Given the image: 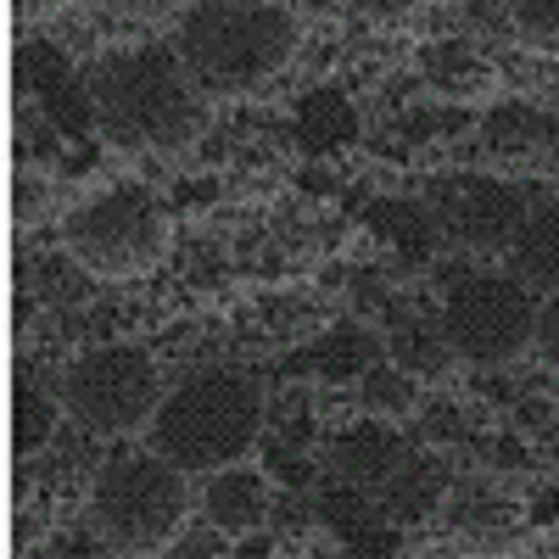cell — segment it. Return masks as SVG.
<instances>
[{
    "label": "cell",
    "mask_w": 559,
    "mask_h": 559,
    "mask_svg": "<svg viewBox=\"0 0 559 559\" xmlns=\"http://www.w3.org/2000/svg\"><path fill=\"white\" fill-rule=\"evenodd\" d=\"M515 426H521V431H548V426H559V408H548V403H521V408H515Z\"/></svg>",
    "instance_id": "obj_26"
},
{
    "label": "cell",
    "mask_w": 559,
    "mask_h": 559,
    "mask_svg": "<svg viewBox=\"0 0 559 559\" xmlns=\"http://www.w3.org/2000/svg\"><path fill=\"white\" fill-rule=\"evenodd\" d=\"M509 269H515V280H526L532 292L559 297V197L532 207L526 229L515 236V247H509Z\"/></svg>",
    "instance_id": "obj_12"
},
{
    "label": "cell",
    "mask_w": 559,
    "mask_h": 559,
    "mask_svg": "<svg viewBox=\"0 0 559 559\" xmlns=\"http://www.w3.org/2000/svg\"><path fill=\"white\" fill-rule=\"evenodd\" d=\"M62 408L96 437H129L146 431L152 414L163 408V369L146 347L134 342H107L90 347L62 369Z\"/></svg>",
    "instance_id": "obj_7"
},
{
    "label": "cell",
    "mask_w": 559,
    "mask_h": 559,
    "mask_svg": "<svg viewBox=\"0 0 559 559\" xmlns=\"http://www.w3.org/2000/svg\"><path fill=\"white\" fill-rule=\"evenodd\" d=\"M376 498H381V515L386 521H426L431 509H437V498H442V464L408 453L397 471L376 487Z\"/></svg>",
    "instance_id": "obj_14"
},
{
    "label": "cell",
    "mask_w": 559,
    "mask_h": 559,
    "mask_svg": "<svg viewBox=\"0 0 559 559\" xmlns=\"http://www.w3.org/2000/svg\"><path fill=\"white\" fill-rule=\"evenodd\" d=\"M90 107L112 146L123 152H185L202 134V90L168 45L112 51L90 73Z\"/></svg>",
    "instance_id": "obj_1"
},
{
    "label": "cell",
    "mask_w": 559,
    "mask_h": 559,
    "mask_svg": "<svg viewBox=\"0 0 559 559\" xmlns=\"http://www.w3.org/2000/svg\"><path fill=\"white\" fill-rule=\"evenodd\" d=\"M426 437H442V442H453V437H464V426H459V408H426Z\"/></svg>",
    "instance_id": "obj_25"
},
{
    "label": "cell",
    "mask_w": 559,
    "mask_h": 559,
    "mask_svg": "<svg viewBox=\"0 0 559 559\" xmlns=\"http://www.w3.org/2000/svg\"><path fill=\"white\" fill-rule=\"evenodd\" d=\"M464 68H471V57H464L459 45H448V51L431 57V73H437L442 84H471V73H464Z\"/></svg>",
    "instance_id": "obj_24"
},
{
    "label": "cell",
    "mask_w": 559,
    "mask_h": 559,
    "mask_svg": "<svg viewBox=\"0 0 559 559\" xmlns=\"http://www.w3.org/2000/svg\"><path fill=\"white\" fill-rule=\"evenodd\" d=\"M376 364H381V342L369 336L364 324H336V331L313 347V369L324 381H364Z\"/></svg>",
    "instance_id": "obj_16"
},
{
    "label": "cell",
    "mask_w": 559,
    "mask_h": 559,
    "mask_svg": "<svg viewBox=\"0 0 559 559\" xmlns=\"http://www.w3.org/2000/svg\"><path fill=\"white\" fill-rule=\"evenodd\" d=\"M269 471H274V481H286V487H308L313 481V464L297 459V448H286V442L269 453Z\"/></svg>",
    "instance_id": "obj_22"
},
{
    "label": "cell",
    "mask_w": 559,
    "mask_h": 559,
    "mask_svg": "<svg viewBox=\"0 0 559 559\" xmlns=\"http://www.w3.org/2000/svg\"><path fill=\"white\" fill-rule=\"evenodd\" d=\"M269 426L263 386L247 369H197L179 381L146 426V448L185 476H218L258 448Z\"/></svg>",
    "instance_id": "obj_2"
},
{
    "label": "cell",
    "mask_w": 559,
    "mask_h": 559,
    "mask_svg": "<svg viewBox=\"0 0 559 559\" xmlns=\"http://www.w3.org/2000/svg\"><path fill=\"white\" fill-rule=\"evenodd\" d=\"M274 509V492H269V476L263 471H247V464H236V471H218L207 476L202 487V521L207 532L218 537H252Z\"/></svg>",
    "instance_id": "obj_9"
},
{
    "label": "cell",
    "mask_w": 559,
    "mask_h": 559,
    "mask_svg": "<svg viewBox=\"0 0 559 559\" xmlns=\"http://www.w3.org/2000/svg\"><path fill=\"white\" fill-rule=\"evenodd\" d=\"M191 515V487L185 471L146 453H107L96 481H90V521L118 554H157L179 537Z\"/></svg>",
    "instance_id": "obj_4"
},
{
    "label": "cell",
    "mask_w": 559,
    "mask_h": 559,
    "mask_svg": "<svg viewBox=\"0 0 559 559\" xmlns=\"http://www.w3.org/2000/svg\"><path fill=\"white\" fill-rule=\"evenodd\" d=\"M68 258L96 280H134L168 252L163 202L146 185H107L62 218Z\"/></svg>",
    "instance_id": "obj_5"
},
{
    "label": "cell",
    "mask_w": 559,
    "mask_h": 559,
    "mask_svg": "<svg viewBox=\"0 0 559 559\" xmlns=\"http://www.w3.org/2000/svg\"><path fill=\"white\" fill-rule=\"evenodd\" d=\"M23 62H28V73H34V96H39V107L51 112V123H57V129L84 134L90 123H96L90 90H79V79L68 73V57H62V51H51V45H34V51H28Z\"/></svg>",
    "instance_id": "obj_10"
},
{
    "label": "cell",
    "mask_w": 559,
    "mask_h": 559,
    "mask_svg": "<svg viewBox=\"0 0 559 559\" xmlns=\"http://www.w3.org/2000/svg\"><path fill=\"white\" fill-rule=\"evenodd\" d=\"M297 51V12L292 7H241V0H218V7H185L179 17V62L191 68L202 96L236 102L252 96Z\"/></svg>",
    "instance_id": "obj_3"
},
{
    "label": "cell",
    "mask_w": 559,
    "mask_h": 559,
    "mask_svg": "<svg viewBox=\"0 0 559 559\" xmlns=\"http://www.w3.org/2000/svg\"><path fill=\"white\" fill-rule=\"evenodd\" d=\"M236 559H274V537H258V532L241 537L236 543Z\"/></svg>",
    "instance_id": "obj_28"
},
{
    "label": "cell",
    "mask_w": 559,
    "mask_h": 559,
    "mask_svg": "<svg viewBox=\"0 0 559 559\" xmlns=\"http://www.w3.org/2000/svg\"><path fill=\"white\" fill-rule=\"evenodd\" d=\"M57 414H68V408H62V386L23 381V386H17V431H12L17 453H34V448H45V442H51Z\"/></svg>",
    "instance_id": "obj_18"
},
{
    "label": "cell",
    "mask_w": 559,
    "mask_h": 559,
    "mask_svg": "<svg viewBox=\"0 0 559 559\" xmlns=\"http://www.w3.org/2000/svg\"><path fill=\"white\" fill-rule=\"evenodd\" d=\"M442 129H448V123H442L431 107H419L414 118H403V134H408V140H431V134H442Z\"/></svg>",
    "instance_id": "obj_27"
},
{
    "label": "cell",
    "mask_w": 559,
    "mask_h": 559,
    "mask_svg": "<svg viewBox=\"0 0 559 559\" xmlns=\"http://www.w3.org/2000/svg\"><path fill=\"white\" fill-rule=\"evenodd\" d=\"M358 408H364L369 419H403V414L419 408V386H414L408 369H397L392 358H381V364L358 381Z\"/></svg>",
    "instance_id": "obj_17"
},
{
    "label": "cell",
    "mask_w": 559,
    "mask_h": 559,
    "mask_svg": "<svg viewBox=\"0 0 559 559\" xmlns=\"http://www.w3.org/2000/svg\"><path fill=\"white\" fill-rule=\"evenodd\" d=\"M297 140L308 157H331L342 146L358 140V107L342 96V90H313L302 102V118H297Z\"/></svg>",
    "instance_id": "obj_13"
},
{
    "label": "cell",
    "mask_w": 559,
    "mask_h": 559,
    "mask_svg": "<svg viewBox=\"0 0 559 559\" xmlns=\"http://www.w3.org/2000/svg\"><path fill=\"white\" fill-rule=\"evenodd\" d=\"M408 459L403 437L386 431V426H353L336 437V453H331V471L353 487H381L397 464Z\"/></svg>",
    "instance_id": "obj_11"
},
{
    "label": "cell",
    "mask_w": 559,
    "mask_h": 559,
    "mask_svg": "<svg viewBox=\"0 0 559 559\" xmlns=\"http://www.w3.org/2000/svg\"><path fill=\"white\" fill-rule=\"evenodd\" d=\"M509 17H515V28H521L526 39H559V7H543V0H526V7H515Z\"/></svg>",
    "instance_id": "obj_21"
},
{
    "label": "cell",
    "mask_w": 559,
    "mask_h": 559,
    "mask_svg": "<svg viewBox=\"0 0 559 559\" xmlns=\"http://www.w3.org/2000/svg\"><path fill=\"white\" fill-rule=\"evenodd\" d=\"M386 353H392L397 369H408V376H442V369L453 364L442 319H414V313L386 324Z\"/></svg>",
    "instance_id": "obj_15"
},
{
    "label": "cell",
    "mask_w": 559,
    "mask_h": 559,
    "mask_svg": "<svg viewBox=\"0 0 559 559\" xmlns=\"http://www.w3.org/2000/svg\"><path fill=\"white\" fill-rule=\"evenodd\" d=\"M448 229L471 247H515V236L526 229L532 207L521 185H503V179H464L459 191L442 207Z\"/></svg>",
    "instance_id": "obj_8"
},
{
    "label": "cell",
    "mask_w": 559,
    "mask_h": 559,
    "mask_svg": "<svg viewBox=\"0 0 559 559\" xmlns=\"http://www.w3.org/2000/svg\"><path fill=\"white\" fill-rule=\"evenodd\" d=\"M537 358L554 369V376H559V297L537 313Z\"/></svg>",
    "instance_id": "obj_23"
},
{
    "label": "cell",
    "mask_w": 559,
    "mask_h": 559,
    "mask_svg": "<svg viewBox=\"0 0 559 559\" xmlns=\"http://www.w3.org/2000/svg\"><path fill=\"white\" fill-rule=\"evenodd\" d=\"M376 229L403 247L408 263H419V258L437 247V218H431V207H419V202H386L376 213Z\"/></svg>",
    "instance_id": "obj_19"
},
{
    "label": "cell",
    "mask_w": 559,
    "mask_h": 559,
    "mask_svg": "<svg viewBox=\"0 0 559 559\" xmlns=\"http://www.w3.org/2000/svg\"><path fill=\"white\" fill-rule=\"evenodd\" d=\"M537 292L515 274H453L442 292V336L459 364L503 369L537 347Z\"/></svg>",
    "instance_id": "obj_6"
},
{
    "label": "cell",
    "mask_w": 559,
    "mask_h": 559,
    "mask_svg": "<svg viewBox=\"0 0 559 559\" xmlns=\"http://www.w3.org/2000/svg\"><path fill=\"white\" fill-rule=\"evenodd\" d=\"M487 134H492V146L515 152V146H526V140H537V134H543V118H537V112H526V107H498V112H492V123H487Z\"/></svg>",
    "instance_id": "obj_20"
}]
</instances>
